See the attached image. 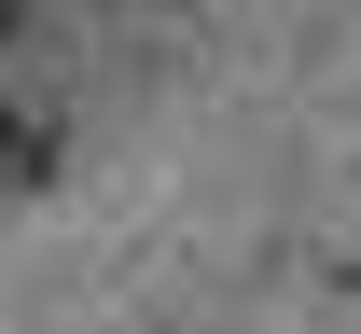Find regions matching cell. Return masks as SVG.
Returning <instances> with one entry per match:
<instances>
[{"label": "cell", "instance_id": "cell-1", "mask_svg": "<svg viewBox=\"0 0 361 334\" xmlns=\"http://www.w3.org/2000/svg\"><path fill=\"white\" fill-rule=\"evenodd\" d=\"M42 181H56V112H14V97H0V209L42 195Z\"/></svg>", "mask_w": 361, "mask_h": 334}, {"label": "cell", "instance_id": "cell-2", "mask_svg": "<svg viewBox=\"0 0 361 334\" xmlns=\"http://www.w3.org/2000/svg\"><path fill=\"white\" fill-rule=\"evenodd\" d=\"M14 14H28V0H0V42H14Z\"/></svg>", "mask_w": 361, "mask_h": 334}]
</instances>
